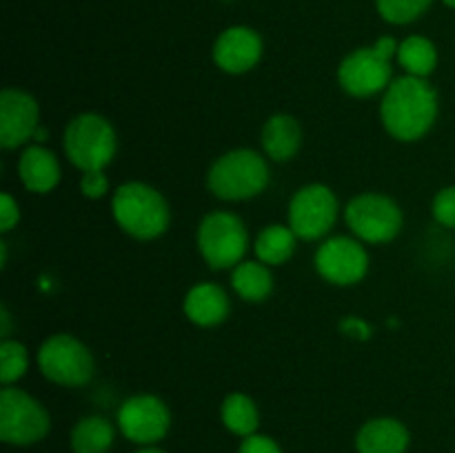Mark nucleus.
<instances>
[{"mask_svg": "<svg viewBox=\"0 0 455 453\" xmlns=\"http://www.w3.org/2000/svg\"><path fill=\"white\" fill-rule=\"evenodd\" d=\"M0 338L3 340H7L9 336H12V315H9L7 306H0Z\"/></svg>", "mask_w": 455, "mask_h": 453, "instance_id": "31", "label": "nucleus"}, {"mask_svg": "<svg viewBox=\"0 0 455 453\" xmlns=\"http://www.w3.org/2000/svg\"><path fill=\"white\" fill-rule=\"evenodd\" d=\"M111 213L120 229L136 240H156L172 225V209L164 195L147 182L132 180L111 195Z\"/></svg>", "mask_w": 455, "mask_h": 453, "instance_id": "2", "label": "nucleus"}, {"mask_svg": "<svg viewBox=\"0 0 455 453\" xmlns=\"http://www.w3.org/2000/svg\"><path fill=\"white\" fill-rule=\"evenodd\" d=\"M40 127V107L31 93L7 87L0 93V147L18 149L36 136Z\"/></svg>", "mask_w": 455, "mask_h": 453, "instance_id": "13", "label": "nucleus"}, {"mask_svg": "<svg viewBox=\"0 0 455 453\" xmlns=\"http://www.w3.org/2000/svg\"><path fill=\"white\" fill-rule=\"evenodd\" d=\"M80 191L84 198L100 200L109 191V178L105 176V171H84L80 178Z\"/></svg>", "mask_w": 455, "mask_h": 453, "instance_id": "27", "label": "nucleus"}, {"mask_svg": "<svg viewBox=\"0 0 455 453\" xmlns=\"http://www.w3.org/2000/svg\"><path fill=\"white\" fill-rule=\"evenodd\" d=\"M220 420L222 426L229 433L238 435V438H249V435L258 433V429H260L258 404L253 402L251 395L243 393V391H234V393L222 400Z\"/></svg>", "mask_w": 455, "mask_h": 453, "instance_id": "21", "label": "nucleus"}, {"mask_svg": "<svg viewBox=\"0 0 455 453\" xmlns=\"http://www.w3.org/2000/svg\"><path fill=\"white\" fill-rule=\"evenodd\" d=\"M52 431V416L40 400L18 386L0 391V440L9 447H31Z\"/></svg>", "mask_w": 455, "mask_h": 453, "instance_id": "7", "label": "nucleus"}, {"mask_svg": "<svg viewBox=\"0 0 455 453\" xmlns=\"http://www.w3.org/2000/svg\"><path fill=\"white\" fill-rule=\"evenodd\" d=\"M65 155L80 171H105L107 164L116 158L118 136L105 115L84 111L67 123L62 133Z\"/></svg>", "mask_w": 455, "mask_h": 453, "instance_id": "4", "label": "nucleus"}, {"mask_svg": "<svg viewBox=\"0 0 455 453\" xmlns=\"http://www.w3.org/2000/svg\"><path fill=\"white\" fill-rule=\"evenodd\" d=\"M271 171L267 158L253 149H231L222 154L207 171V189L218 200L243 203L260 195L269 187Z\"/></svg>", "mask_w": 455, "mask_h": 453, "instance_id": "3", "label": "nucleus"}, {"mask_svg": "<svg viewBox=\"0 0 455 453\" xmlns=\"http://www.w3.org/2000/svg\"><path fill=\"white\" fill-rule=\"evenodd\" d=\"M395 60L407 71V76L429 78L435 71V67H438V47L427 36H407L400 43Z\"/></svg>", "mask_w": 455, "mask_h": 453, "instance_id": "23", "label": "nucleus"}, {"mask_svg": "<svg viewBox=\"0 0 455 453\" xmlns=\"http://www.w3.org/2000/svg\"><path fill=\"white\" fill-rule=\"evenodd\" d=\"M320 278L336 287H351L369 274V253L358 238L333 235L324 240L314 258Z\"/></svg>", "mask_w": 455, "mask_h": 453, "instance_id": "12", "label": "nucleus"}, {"mask_svg": "<svg viewBox=\"0 0 455 453\" xmlns=\"http://www.w3.org/2000/svg\"><path fill=\"white\" fill-rule=\"evenodd\" d=\"M345 222L360 242L387 244L398 238L404 216L391 195L364 191L349 200L345 207Z\"/></svg>", "mask_w": 455, "mask_h": 453, "instance_id": "8", "label": "nucleus"}, {"mask_svg": "<svg viewBox=\"0 0 455 453\" xmlns=\"http://www.w3.org/2000/svg\"><path fill=\"white\" fill-rule=\"evenodd\" d=\"M38 369L58 386H84L93 378L96 362L83 340L71 333H53L40 345Z\"/></svg>", "mask_w": 455, "mask_h": 453, "instance_id": "9", "label": "nucleus"}, {"mask_svg": "<svg viewBox=\"0 0 455 453\" xmlns=\"http://www.w3.org/2000/svg\"><path fill=\"white\" fill-rule=\"evenodd\" d=\"M20 222V207H18V200L12 194L3 191L0 195V231L7 234L13 226Z\"/></svg>", "mask_w": 455, "mask_h": 453, "instance_id": "29", "label": "nucleus"}, {"mask_svg": "<svg viewBox=\"0 0 455 453\" xmlns=\"http://www.w3.org/2000/svg\"><path fill=\"white\" fill-rule=\"evenodd\" d=\"M29 369V351L22 342L7 340L0 342V382L3 386H13Z\"/></svg>", "mask_w": 455, "mask_h": 453, "instance_id": "24", "label": "nucleus"}, {"mask_svg": "<svg viewBox=\"0 0 455 453\" xmlns=\"http://www.w3.org/2000/svg\"><path fill=\"white\" fill-rule=\"evenodd\" d=\"M133 453H167L164 449H160L158 444H154V447H138Z\"/></svg>", "mask_w": 455, "mask_h": 453, "instance_id": "32", "label": "nucleus"}, {"mask_svg": "<svg viewBox=\"0 0 455 453\" xmlns=\"http://www.w3.org/2000/svg\"><path fill=\"white\" fill-rule=\"evenodd\" d=\"M431 213L435 222L447 229H455V185L443 187L431 203Z\"/></svg>", "mask_w": 455, "mask_h": 453, "instance_id": "26", "label": "nucleus"}, {"mask_svg": "<svg viewBox=\"0 0 455 453\" xmlns=\"http://www.w3.org/2000/svg\"><path fill=\"white\" fill-rule=\"evenodd\" d=\"M116 426L124 440L138 447L160 444L172 431V411L167 402L154 393H136L120 404Z\"/></svg>", "mask_w": 455, "mask_h": 453, "instance_id": "10", "label": "nucleus"}, {"mask_svg": "<svg viewBox=\"0 0 455 453\" xmlns=\"http://www.w3.org/2000/svg\"><path fill=\"white\" fill-rule=\"evenodd\" d=\"M18 176L31 194H49L60 182V163L56 154L43 145H31L18 158Z\"/></svg>", "mask_w": 455, "mask_h": 453, "instance_id": "17", "label": "nucleus"}, {"mask_svg": "<svg viewBox=\"0 0 455 453\" xmlns=\"http://www.w3.org/2000/svg\"><path fill=\"white\" fill-rule=\"evenodd\" d=\"M262 151L274 163H289L302 147V127L291 114H274L262 124Z\"/></svg>", "mask_w": 455, "mask_h": 453, "instance_id": "18", "label": "nucleus"}, {"mask_svg": "<svg viewBox=\"0 0 455 453\" xmlns=\"http://www.w3.org/2000/svg\"><path fill=\"white\" fill-rule=\"evenodd\" d=\"M438 91L427 78L400 76L391 80L380 102V120L387 133L400 142L422 140L438 118Z\"/></svg>", "mask_w": 455, "mask_h": 453, "instance_id": "1", "label": "nucleus"}, {"mask_svg": "<svg viewBox=\"0 0 455 453\" xmlns=\"http://www.w3.org/2000/svg\"><path fill=\"white\" fill-rule=\"evenodd\" d=\"M238 453H284L283 447L278 444V440H274L271 435L265 433H253L249 438H243L240 442Z\"/></svg>", "mask_w": 455, "mask_h": 453, "instance_id": "28", "label": "nucleus"}, {"mask_svg": "<svg viewBox=\"0 0 455 453\" xmlns=\"http://www.w3.org/2000/svg\"><path fill=\"white\" fill-rule=\"evenodd\" d=\"M196 242L209 269H234L249 251V231L235 213L212 211L200 220Z\"/></svg>", "mask_w": 455, "mask_h": 453, "instance_id": "6", "label": "nucleus"}, {"mask_svg": "<svg viewBox=\"0 0 455 453\" xmlns=\"http://www.w3.org/2000/svg\"><path fill=\"white\" fill-rule=\"evenodd\" d=\"M443 3H444V4H447V7H449V9H455V0H443Z\"/></svg>", "mask_w": 455, "mask_h": 453, "instance_id": "33", "label": "nucleus"}, {"mask_svg": "<svg viewBox=\"0 0 455 453\" xmlns=\"http://www.w3.org/2000/svg\"><path fill=\"white\" fill-rule=\"evenodd\" d=\"M354 444L358 453H407L411 431L398 417H371L355 431Z\"/></svg>", "mask_w": 455, "mask_h": 453, "instance_id": "15", "label": "nucleus"}, {"mask_svg": "<svg viewBox=\"0 0 455 453\" xmlns=\"http://www.w3.org/2000/svg\"><path fill=\"white\" fill-rule=\"evenodd\" d=\"M231 287L243 300L265 302L274 291L271 266L260 260H243L231 269Z\"/></svg>", "mask_w": 455, "mask_h": 453, "instance_id": "20", "label": "nucleus"}, {"mask_svg": "<svg viewBox=\"0 0 455 453\" xmlns=\"http://www.w3.org/2000/svg\"><path fill=\"white\" fill-rule=\"evenodd\" d=\"M340 211L338 195L323 182L300 187L289 203V226L300 240H320L333 229Z\"/></svg>", "mask_w": 455, "mask_h": 453, "instance_id": "11", "label": "nucleus"}, {"mask_svg": "<svg viewBox=\"0 0 455 453\" xmlns=\"http://www.w3.org/2000/svg\"><path fill=\"white\" fill-rule=\"evenodd\" d=\"M262 36L247 25H234L220 31L212 49L213 62L220 71L240 76L251 71L262 58Z\"/></svg>", "mask_w": 455, "mask_h": 453, "instance_id": "14", "label": "nucleus"}, {"mask_svg": "<svg viewBox=\"0 0 455 453\" xmlns=\"http://www.w3.org/2000/svg\"><path fill=\"white\" fill-rule=\"evenodd\" d=\"M185 315L198 327H218L231 314L229 293L216 282H200L185 296Z\"/></svg>", "mask_w": 455, "mask_h": 453, "instance_id": "16", "label": "nucleus"}, {"mask_svg": "<svg viewBox=\"0 0 455 453\" xmlns=\"http://www.w3.org/2000/svg\"><path fill=\"white\" fill-rule=\"evenodd\" d=\"M340 331L345 333V336L355 338V340H367V338L371 336V327H369L363 318H355V315H349V318L342 320Z\"/></svg>", "mask_w": 455, "mask_h": 453, "instance_id": "30", "label": "nucleus"}, {"mask_svg": "<svg viewBox=\"0 0 455 453\" xmlns=\"http://www.w3.org/2000/svg\"><path fill=\"white\" fill-rule=\"evenodd\" d=\"M118 426L105 416H84L71 426L69 447L74 453H109L114 449Z\"/></svg>", "mask_w": 455, "mask_h": 453, "instance_id": "19", "label": "nucleus"}, {"mask_svg": "<svg viewBox=\"0 0 455 453\" xmlns=\"http://www.w3.org/2000/svg\"><path fill=\"white\" fill-rule=\"evenodd\" d=\"M298 235L293 234L291 226L284 225H269L258 234L256 242H253V251L260 262L269 266H280L289 262L296 253Z\"/></svg>", "mask_w": 455, "mask_h": 453, "instance_id": "22", "label": "nucleus"}, {"mask_svg": "<svg viewBox=\"0 0 455 453\" xmlns=\"http://www.w3.org/2000/svg\"><path fill=\"white\" fill-rule=\"evenodd\" d=\"M431 4L434 0H376V9L382 20L395 27L416 22L429 12Z\"/></svg>", "mask_w": 455, "mask_h": 453, "instance_id": "25", "label": "nucleus"}, {"mask_svg": "<svg viewBox=\"0 0 455 453\" xmlns=\"http://www.w3.org/2000/svg\"><path fill=\"white\" fill-rule=\"evenodd\" d=\"M400 43L394 36H380L371 47H358L342 58L338 83L349 96L371 98L391 84V60L398 56Z\"/></svg>", "mask_w": 455, "mask_h": 453, "instance_id": "5", "label": "nucleus"}]
</instances>
